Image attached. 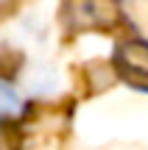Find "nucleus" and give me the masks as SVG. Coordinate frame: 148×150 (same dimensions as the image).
<instances>
[{
    "label": "nucleus",
    "mask_w": 148,
    "mask_h": 150,
    "mask_svg": "<svg viewBox=\"0 0 148 150\" xmlns=\"http://www.w3.org/2000/svg\"><path fill=\"white\" fill-rule=\"evenodd\" d=\"M25 111L22 108V100L14 89H11L6 81H0V120H11V117H20Z\"/></svg>",
    "instance_id": "3"
},
{
    "label": "nucleus",
    "mask_w": 148,
    "mask_h": 150,
    "mask_svg": "<svg viewBox=\"0 0 148 150\" xmlns=\"http://www.w3.org/2000/svg\"><path fill=\"white\" fill-rule=\"evenodd\" d=\"M67 14V22L73 28H106L117 22L120 8L115 0H70Z\"/></svg>",
    "instance_id": "1"
},
{
    "label": "nucleus",
    "mask_w": 148,
    "mask_h": 150,
    "mask_svg": "<svg viewBox=\"0 0 148 150\" xmlns=\"http://www.w3.org/2000/svg\"><path fill=\"white\" fill-rule=\"evenodd\" d=\"M115 64L132 86L148 89V42H140V39L123 42L115 53Z\"/></svg>",
    "instance_id": "2"
}]
</instances>
